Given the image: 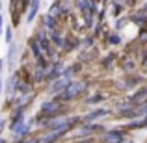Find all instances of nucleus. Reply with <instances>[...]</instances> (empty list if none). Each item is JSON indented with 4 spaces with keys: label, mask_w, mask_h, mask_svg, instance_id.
<instances>
[{
    "label": "nucleus",
    "mask_w": 147,
    "mask_h": 143,
    "mask_svg": "<svg viewBox=\"0 0 147 143\" xmlns=\"http://www.w3.org/2000/svg\"><path fill=\"white\" fill-rule=\"evenodd\" d=\"M119 41H121V37H119L117 34H115V36H110V43H112V45H117Z\"/></svg>",
    "instance_id": "obj_4"
},
{
    "label": "nucleus",
    "mask_w": 147,
    "mask_h": 143,
    "mask_svg": "<svg viewBox=\"0 0 147 143\" xmlns=\"http://www.w3.org/2000/svg\"><path fill=\"white\" fill-rule=\"evenodd\" d=\"M97 100H102V95H100V93H99V95H95V97H91L88 102H97Z\"/></svg>",
    "instance_id": "obj_5"
},
{
    "label": "nucleus",
    "mask_w": 147,
    "mask_h": 143,
    "mask_svg": "<svg viewBox=\"0 0 147 143\" xmlns=\"http://www.w3.org/2000/svg\"><path fill=\"white\" fill-rule=\"evenodd\" d=\"M106 140L110 141V143H121L123 141V134L121 132H110L106 136Z\"/></svg>",
    "instance_id": "obj_3"
},
{
    "label": "nucleus",
    "mask_w": 147,
    "mask_h": 143,
    "mask_svg": "<svg viewBox=\"0 0 147 143\" xmlns=\"http://www.w3.org/2000/svg\"><path fill=\"white\" fill-rule=\"evenodd\" d=\"M142 125H144V126H147V115L144 117V121H142Z\"/></svg>",
    "instance_id": "obj_6"
},
{
    "label": "nucleus",
    "mask_w": 147,
    "mask_h": 143,
    "mask_svg": "<svg viewBox=\"0 0 147 143\" xmlns=\"http://www.w3.org/2000/svg\"><path fill=\"white\" fill-rule=\"evenodd\" d=\"M106 113H108V110H104V108H102V110H100V108H99V110L91 111L90 115H86V121H95V119L102 117V115H106Z\"/></svg>",
    "instance_id": "obj_2"
},
{
    "label": "nucleus",
    "mask_w": 147,
    "mask_h": 143,
    "mask_svg": "<svg viewBox=\"0 0 147 143\" xmlns=\"http://www.w3.org/2000/svg\"><path fill=\"white\" fill-rule=\"evenodd\" d=\"M86 89V84H82V82H76V84H73V86H69V89H67V99H71V97H78L82 91Z\"/></svg>",
    "instance_id": "obj_1"
}]
</instances>
